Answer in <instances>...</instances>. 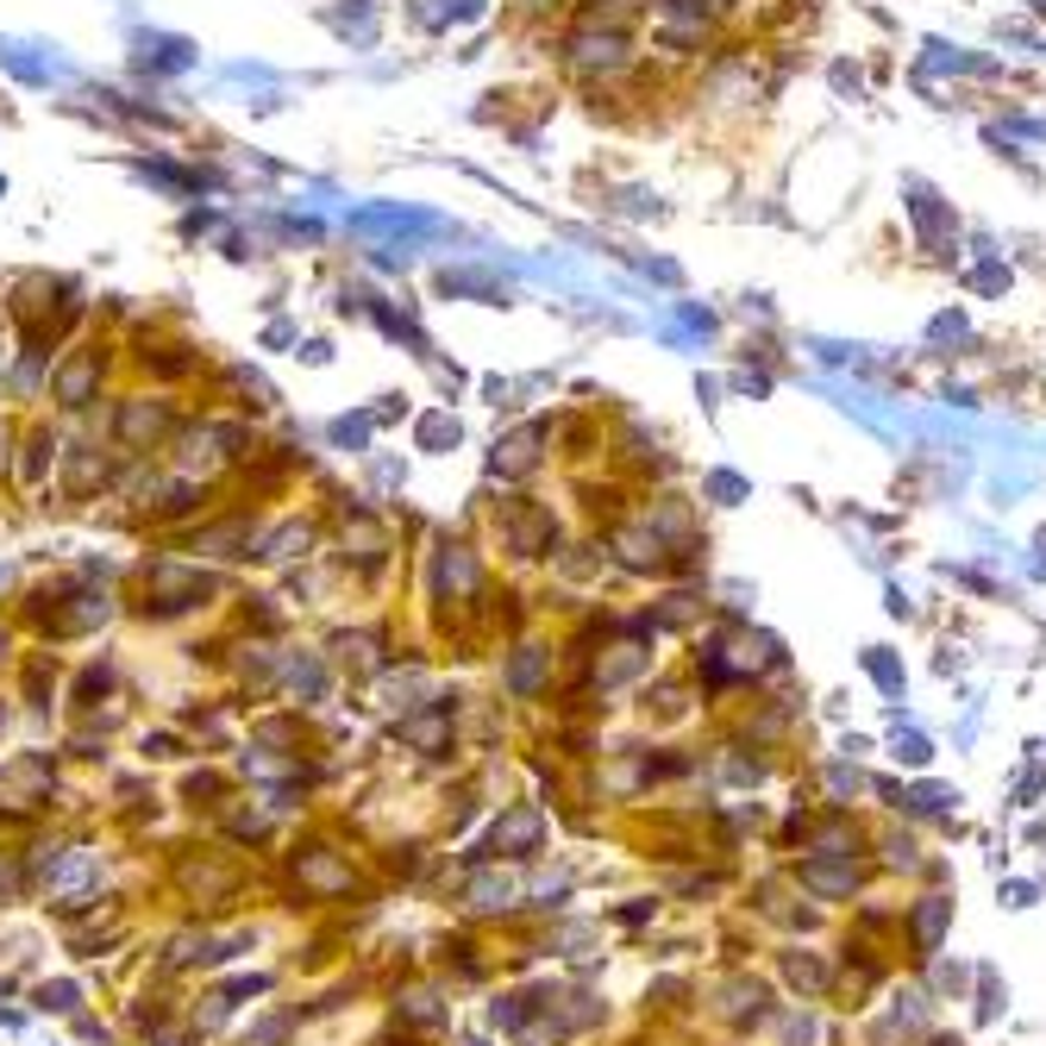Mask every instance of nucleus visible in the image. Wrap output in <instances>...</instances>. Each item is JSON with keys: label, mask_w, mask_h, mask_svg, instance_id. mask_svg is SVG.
Instances as JSON below:
<instances>
[{"label": "nucleus", "mask_w": 1046, "mask_h": 1046, "mask_svg": "<svg viewBox=\"0 0 1046 1046\" xmlns=\"http://www.w3.org/2000/svg\"><path fill=\"white\" fill-rule=\"evenodd\" d=\"M258 452H263L258 420L227 414V408H201V414H182L163 464H170L175 476H194V483L220 489V476H239L244 457H258Z\"/></svg>", "instance_id": "nucleus-1"}, {"label": "nucleus", "mask_w": 1046, "mask_h": 1046, "mask_svg": "<svg viewBox=\"0 0 1046 1046\" xmlns=\"http://www.w3.org/2000/svg\"><path fill=\"white\" fill-rule=\"evenodd\" d=\"M182 395L175 389H151V383H139V389H120V395H107V414L94 420V433L113 445V452H125V457H163L170 452V439H175V426H182Z\"/></svg>", "instance_id": "nucleus-2"}, {"label": "nucleus", "mask_w": 1046, "mask_h": 1046, "mask_svg": "<svg viewBox=\"0 0 1046 1046\" xmlns=\"http://www.w3.org/2000/svg\"><path fill=\"white\" fill-rule=\"evenodd\" d=\"M113 376H120V332H94V326H88L82 339H70V345L57 351L44 402H51V414L82 420V414H94V408L107 402Z\"/></svg>", "instance_id": "nucleus-3"}, {"label": "nucleus", "mask_w": 1046, "mask_h": 1046, "mask_svg": "<svg viewBox=\"0 0 1046 1046\" xmlns=\"http://www.w3.org/2000/svg\"><path fill=\"white\" fill-rule=\"evenodd\" d=\"M220 590H227V583H220L201 559H151V564H139V609L151 614V621H182V614L208 609Z\"/></svg>", "instance_id": "nucleus-4"}, {"label": "nucleus", "mask_w": 1046, "mask_h": 1046, "mask_svg": "<svg viewBox=\"0 0 1046 1046\" xmlns=\"http://www.w3.org/2000/svg\"><path fill=\"white\" fill-rule=\"evenodd\" d=\"M559 63L576 76L583 88H609L633 70V38L621 26H595V19H576L559 44Z\"/></svg>", "instance_id": "nucleus-5"}, {"label": "nucleus", "mask_w": 1046, "mask_h": 1046, "mask_svg": "<svg viewBox=\"0 0 1046 1046\" xmlns=\"http://www.w3.org/2000/svg\"><path fill=\"white\" fill-rule=\"evenodd\" d=\"M120 464H125V452H113L101 433L63 439V457H57V495H63V502H101V495H113V483H120Z\"/></svg>", "instance_id": "nucleus-6"}, {"label": "nucleus", "mask_w": 1046, "mask_h": 1046, "mask_svg": "<svg viewBox=\"0 0 1046 1046\" xmlns=\"http://www.w3.org/2000/svg\"><path fill=\"white\" fill-rule=\"evenodd\" d=\"M258 533H263V514L258 507H227V514H201V521L182 533L194 559H213V564H239L258 552Z\"/></svg>", "instance_id": "nucleus-7"}, {"label": "nucleus", "mask_w": 1046, "mask_h": 1046, "mask_svg": "<svg viewBox=\"0 0 1046 1046\" xmlns=\"http://www.w3.org/2000/svg\"><path fill=\"white\" fill-rule=\"evenodd\" d=\"M495 521H502V545L514 559H552L559 552V514L533 495H507L495 507Z\"/></svg>", "instance_id": "nucleus-8"}, {"label": "nucleus", "mask_w": 1046, "mask_h": 1046, "mask_svg": "<svg viewBox=\"0 0 1046 1046\" xmlns=\"http://www.w3.org/2000/svg\"><path fill=\"white\" fill-rule=\"evenodd\" d=\"M545 445H552V420H514V426L495 433V445H489V476H502V483L540 476Z\"/></svg>", "instance_id": "nucleus-9"}, {"label": "nucleus", "mask_w": 1046, "mask_h": 1046, "mask_svg": "<svg viewBox=\"0 0 1046 1046\" xmlns=\"http://www.w3.org/2000/svg\"><path fill=\"white\" fill-rule=\"evenodd\" d=\"M213 408H227V414H244V420H263V414H276L282 408V389L270 383V376H263L258 364H220L213 370Z\"/></svg>", "instance_id": "nucleus-10"}, {"label": "nucleus", "mask_w": 1046, "mask_h": 1046, "mask_svg": "<svg viewBox=\"0 0 1046 1046\" xmlns=\"http://www.w3.org/2000/svg\"><path fill=\"white\" fill-rule=\"evenodd\" d=\"M426 590H433V602H476L483 595V559L464 540H439L426 552Z\"/></svg>", "instance_id": "nucleus-11"}, {"label": "nucleus", "mask_w": 1046, "mask_h": 1046, "mask_svg": "<svg viewBox=\"0 0 1046 1046\" xmlns=\"http://www.w3.org/2000/svg\"><path fill=\"white\" fill-rule=\"evenodd\" d=\"M132 70L151 76V82H175V76L201 70V44L182 32H158V26H139L132 32Z\"/></svg>", "instance_id": "nucleus-12"}, {"label": "nucleus", "mask_w": 1046, "mask_h": 1046, "mask_svg": "<svg viewBox=\"0 0 1046 1046\" xmlns=\"http://www.w3.org/2000/svg\"><path fill=\"white\" fill-rule=\"evenodd\" d=\"M63 426H51V420H19V439H13V483L19 489H44L57 483V457H63Z\"/></svg>", "instance_id": "nucleus-13"}, {"label": "nucleus", "mask_w": 1046, "mask_h": 1046, "mask_svg": "<svg viewBox=\"0 0 1046 1046\" xmlns=\"http://www.w3.org/2000/svg\"><path fill=\"white\" fill-rule=\"evenodd\" d=\"M320 545V514H282V521H270L258 533V552L251 559L263 564H308Z\"/></svg>", "instance_id": "nucleus-14"}, {"label": "nucleus", "mask_w": 1046, "mask_h": 1046, "mask_svg": "<svg viewBox=\"0 0 1046 1046\" xmlns=\"http://www.w3.org/2000/svg\"><path fill=\"white\" fill-rule=\"evenodd\" d=\"M433 295L439 301H483V308H507L514 289L495 282L483 263H445V270H433Z\"/></svg>", "instance_id": "nucleus-15"}, {"label": "nucleus", "mask_w": 1046, "mask_h": 1046, "mask_svg": "<svg viewBox=\"0 0 1046 1046\" xmlns=\"http://www.w3.org/2000/svg\"><path fill=\"white\" fill-rule=\"evenodd\" d=\"M332 677H339V671H332L326 652H282V677L276 683L295 696V708H320V702L332 696Z\"/></svg>", "instance_id": "nucleus-16"}, {"label": "nucleus", "mask_w": 1046, "mask_h": 1046, "mask_svg": "<svg viewBox=\"0 0 1046 1046\" xmlns=\"http://www.w3.org/2000/svg\"><path fill=\"white\" fill-rule=\"evenodd\" d=\"M320 19L351 51H376V38H383V0H339V7H320Z\"/></svg>", "instance_id": "nucleus-17"}, {"label": "nucleus", "mask_w": 1046, "mask_h": 1046, "mask_svg": "<svg viewBox=\"0 0 1046 1046\" xmlns=\"http://www.w3.org/2000/svg\"><path fill=\"white\" fill-rule=\"evenodd\" d=\"M540 834H545V815L540 808H502L495 827H489V853H507V858H533L540 853Z\"/></svg>", "instance_id": "nucleus-18"}, {"label": "nucleus", "mask_w": 1046, "mask_h": 1046, "mask_svg": "<svg viewBox=\"0 0 1046 1046\" xmlns=\"http://www.w3.org/2000/svg\"><path fill=\"white\" fill-rule=\"evenodd\" d=\"M0 70L13 76L19 88H51L57 76H76L57 51H32V44H13V38H0Z\"/></svg>", "instance_id": "nucleus-19"}, {"label": "nucleus", "mask_w": 1046, "mask_h": 1046, "mask_svg": "<svg viewBox=\"0 0 1046 1046\" xmlns=\"http://www.w3.org/2000/svg\"><path fill=\"white\" fill-rule=\"evenodd\" d=\"M320 439H326V452L370 457L376 439H383V426H376V414H370V402H364V408H351V414H332L326 426H320Z\"/></svg>", "instance_id": "nucleus-20"}, {"label": "nucleus", "mask_w": 1046, "mask_h": 1046, "mask_svg": "<svg viewBox=\"0 0 1046 1046\" xmlns=\"http://www.w3.org/2000/svg\"><path fill=\"white\" fill-rule=\"evenodd\" d=\"M383 633L376 627H358V633H332V671H351V677H376L383 671Z\"/></svg>", "instance_id": "nucleus-21"}, {"label": "nucleus", "mask_w": 1046, "mask_h": 1046, "mask_svg": "<svg viewBox=\"0 0 1046 1046\" xmlns=\"http://www.w3.org/2000/svg\"><path fill=\"white\" fill-rule=\"evenodd\" d=\"M545 677H552V652H545V645H514V652H507V664H502V690L507 696H521V702H533L545 690Z\"/></svg>", "instance_id": "nucleus-22"}, {"label": "nucleus", "mask_w": 1046, "mask_h": 1046, "mask_svg": "<svg viewBox=\"0 0 1046 1046\" xmlns=\"http://www.w3.org/2000/svg\"><path fill=\"white\" fill-rule=\"evenodd\" d=\"M457 445H464V420L452 414V402L420 408V414H414V452H426V457H452Z\"/></svg>", "instance_id": "nucleus-23"}, {"label": "nucleus", "mask_w": 1046, "mask_h": 1046, "mask_svg": "<svg viewBox=\"0 0 1046 1046\" xmlns=\"http://www.w3.org/2000/svg\"><path fill=\"white\" fill-rule=\"evenodd\" d=\"M232 220H227V208L220 201H182V220H175V239L182 244H201V239H220Z\"/></svg>", "instance_id": "nucleus-24"}, {"label": "nucleus", "mask_w": 1046, "mask_h": 1046, "mask_svg": "<svg viewBox=\"0 0 1046 1046\" xmlns=\"http://www.w3.org/2000/svg\"><path fill=\"white\" fill-rule=\"evenodd\" d=\"M295 872L308 877L314 896H332V889H351V865H339L332 853H314V858H295Z\"/></svg>", "instance_id": "nucleus-25"}, {"label": "nucleus", "mask_w": 1046, "mask_h": 1046, "mask_svg": "<svg viewBox=\"0 0 1046 1046\" xmlns=\"http://www.w3.org/2000/svg\"><path fill=\"white\" fill-rule=\"evenodd\" d=\"M514 896H521V889H514V877H502V872H476L471 884H464V903L471 908H507Z\"/></svg>", "instance_id": "nucleus-26"}, {"label": "nucleus", "mask_w": 1046, "mask_h": 1046, "mask_svg": "<svg viewBox=\"0 0 1046 1046\" xmlns=\"http://www.w3.org/2000/svg\"><path fill=\"white\" fill-rule=\"evenodd\" d=\"M44 877H51V884H88V877H101V853L70 846L63 858H51V865H44Z\"/></svg>", "instance_id": "nucleus-27"}, {"label": "nucleus", "mask_w": 1046, "mask_h": 1046, "mask_svg": "<svg viewBox=\"0 0 1046 1046\" xmlns=\"http://www.w3.org/2000/svg\"><path fill=\"white\" fill-rule=\"evenodd\" d=\"M702 495H715L721 507H733V502H746V495H752V483H746V476H733V471H708V476H702Z\"/></svg>", "instance_id": "nucleus-28"}, {"label": "nucleus", "mask_w": 1046, "mask_h": 1046, "mask_svg": "<svg viewBox=\"0 0 1046 1046\" xmlns=\"http://www.w3.org/2000/svg\"><path fill=\"white\" fill-rule=\"evenodd\" d=\"M76 1003H82V990H76L70 977H57V984H38V1009H51V1015H70Z\"/></svg>", "instance_id": "nucleus-29"}, {"label": "nucleus", "mask_w": 1046, "mask_h": 1046, "mask_svg": "<svg viewBox=\"0 0 1046 1046\" xmlns=\"http://www.w3.org/2000/svg\"><path fill=\"white\" fill-rule=\"evenodd\" d=\"M364 464H370V483H376V489H402V483H408V464H402V457H389V452H370Z\"/></svg>", "instance_id": "nucleus-30"}, {"label": "nucleus", "mask_w": 1046, "mask_h": 1046, "mask_svg": "<svg viewBox=\"0 0 1046 1046\" xmlns=\"http://www.w3.org/2000/svg\"><path fill=\"white\" fill-rule=\"evenodd\" d=\"M808 884L821 896H839V889H853V865H808Z\"/></svg>", "instance_id": "nucleus-31"}, {"label": "nucleus", "mask_w": 1046, "mask_h": 1046, "mask_svg": "<svg viewBox=\"0 0 1046 1046\" xmlns=\"http://www.w3.org/2000/svg\"><path fill=\"white\" fill-rule=\"evenodd\" d=\"M946 908H953V903H946V896H927V908H922V915H915V934H922V946H934V941H941V927H946Z\"/></svg>", "instance_id": "nucleus-32"}, {"label": "nucleus", "mask_w": 1046, "mask_h": 1046, "mask_svg": "<svg viewBox=\"0 0 1046 1046\" xmlns=\"http://www.w3.org/2000/svg\"><path fill=\"white\" fill-rule=\"evenodd\" d=\"M953 803H959V789H946V784H922L908 796V808H922V815H941V808H953Z\"/></svg>", "instance_id": "nucleus-33"}, {"label": "nucleus", "mask_w": 1046, "mask_h": 1046, "mask_svg": "<svg viewBox=\"0 0 1046 1046\" xmlns=\"http://www.w3.org/2000/svg\"><path fill=\"white\" fill-rule=\"evenodd\" d=\"M370 414H376V426L389 433L395 420H408V395H402V389H395V395H376V402H370Z\"/></svg>", "instance_id": "nucleus-34"}, {"label": "nucleus", "mask_w": 1046, "mask_h": 1046, "mask_svg": "<svg viewBox=\"0 0 1046 1046\" xmlns=\"http://www.w3.org/2000/svg\"><path fill=\"white\" fill-rule=\"evenodd\" d=\"M263 345H270V351H282V345H289V351H295L301 345V326H295V320H270V326H263Z\"/></svg>", "instance_id": "nucleus-35"}, {"label": "nucleus", "mask_w": 1046, "mask_h": 1046, "mask_svg": "<svg viewBox=\"0 0 1046 1046\" xmlns=\"http://www.w3.org/2000/svg\"><path fill=\"white\" fill-rule=\"evenodd\" d=\"M408 1022H420V1028H433V1022H439L433 990H408Z\"/></svg>", "instance_id": "nucleus-36"}, {"label": "nucleus", "mask_w": 1046, "mask_h": 1046, "mask_svg": "<svg viewBox=\"0 0 1046 1046\" xmlns=\"http://www.w3.org/2000/svg\"><path fill=\"white\" fill-rule=\"evenodd\" d=\"M865 671H872V677L884 683V690H903V671H896V664L884 658V645H872V658H865Z\"/></svg>", "instance_id": "nucleus-37"}, {"label": "nucleus", "mask_w": 1046, "mask_h": 1046, "mask_svg": "<svg viewBox=\"0 0 1046 1046\" xmlns=\"http://www.w3.org/2000/svg\"><path fill=\"white\" fill-rule=\"evenodd\" d=\"M295 358H301V364H314V370H326L332 364V339H301Z\"/></svg>", "instance_id": "nucleus-38"}, {"label": "nucleus", "mask_w": 1046, "mask_h": 1046, "mask_svg": "<svg viewBox=\"0 0 1046 1046\" xmlns=\"http://www.w3.org/2000/svg\"><path fill=\"white\" fill-rule=\"evenodd\" d=\"M977 289H984V295H1003V289H1009V263H984V270H977Z\"/></svg>", "instance_id": "nucleus-39"}, {"label": "nucleus", "mask_w": 1046, "mask_h": 1046, "mask_svg": "<svg viewBox=\"0 0 1046 1046\" xmlns=\"http://www.w3.org/2000/svg\"><path fill=\"white\" fill-rule=\"evenodd\" d=\"M896 758H908V765H927V758H934V746H927L922 733H908V740H896Z\"/></svg>", "instance_id": "nucleus-40"}, {"label": "nucleus", "mask_w": 1046, "mask_h": 1046, "mask_svg": "<svg viewBox=\"0 0 1046 1046\" xmlns=\"http://www.w3.org/2000/svg\"><path fill=\"white\" fill-rule=\"evenodd\" d=\"M934 339H965V314H941L934 320Z\"/></svg>", "instance_id": "nucleus-41"}, {"label": "nucleus", "mask_w": 1046, "mask_h": 1046, "mask_svg": "<svg viewBox=\"0 0 1046 1046\" xmlns=\"http://www.w3.org/2000/svg\"><path fill=\"white\" fill-rule=\"evenodd\" d=\"M564 0H521V13H533V19H545V13H559Z\"/></svg>", "instance_id": "nucleus-42"}, {"label": "nucleus", "mask_w": 1046, "mask_h": 1046, "mask_svg": "<svg viewBox=\"0 0 1046 1046\" xmlns=\"http://www.w3.org/2000/svg\"><path fill=\"white\" fill-rule=\"evenodd\" d=\"M0 201H7V175H0Z\"/></svg>", "instance_id": "nucleus-43"}]
</instances>
